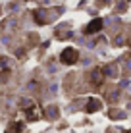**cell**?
Wrapping results in <instances>:
<instances>
[{
  "label": "cell",
  "mask_w": 131,
  "mask_h": 133,
  "mask_svg": "<svg viewBox=\"0 0 131 133\" xmlns=\"http://www.w3.org/2000/svg\"><path fill=\"white\" fill-rule=\"evenodd\" d=\"M108 116L114 118V120H118V118H123V114H121L120 110H110V112H108Z\"/></svg>",
  "instance_id": "obj_7"
},
{
  "label": "cell",
  "mask_w": 131,
  "mask_h": 133,
  "mask_svg": "<svg viewBox=\"0 0 131 133\" xmlns=\"http://www.w3.org/2000/svg\"><path fill=\"white\" fill-rule=\"evenodd\" d=\"M77 58H79V54H77V50L75 48H71V46H67L62 50V54H60V60L67 64V66H71V64H75L77 62Z\"/></svg>",
  "instance_id": "obj_1"
},
{
  "label": "cell",
  "mask_w": 131,
  "mask_h": 133,
  "mask_svg": "<svg viewBox=\"0 0 131 133\" xmlns=\"http://www.w3.org/2000/svg\"><path fill=\"white\" fill-rule=\"evenodd\" d=\"M125 133H131V131H125Z\"/></svg>",
  "instance_id": "obj_10"
},
{
  "label": "cell",
  "mask_w": 131,
  "mask_h": 133,
  "mask_svg": "<svg viewBox=\"0 0 131 133\" xmlns=\"http://www.w3.org/2000/svg\"><path fill=\"white\" fill-rule=\"evenodd\" d=\"M25 114H27V120H31V122L40 120V108L37 104H29V108L25 110Z\"/></svg>",
  "instance_id": "obj_2"
},
{
  "label": "cell",
  "mask_w": 131,
  "mask_h": 133,
  "mask_svg": "<svg viewBox=\"0 0 131 133\" xmlns=\"http://www.w3.org/2000/svg\"><path fill=\"white\" fill-rule=\"evenodd\" d=\"M104 75H106V73L102 71L100 68H96V70H93V73H91V81L94 85H100L102 81H104Z\"/></svg>",
  "instance_id": "obj_4"
},
{
  "label": "cell",
  "mask_w": 131,
  "mask_h": 133,
  "mask_svg": "<svg viewBox=\"0 0 131 133\" xmlns=\"http://www.w3.org/2000/svg\"><path fill=\"white\" fill-rule=\"evenodd\" d=\"M4 64H6V58H0V68H2Z\"/></svg>",
  "instance_id": "obj_9"
},
{
  "label": "cell",
  "mask_w": 131,
  "mask_h": 133,
  "mask_svg": "<svg viewBox=\"0 0 131 133\" xmlns=\"http://www.w3.org/2000/svg\"><path fill=\"white\" fill-rule=\"evenodd\" d=\"M100 29H102V19H100V17H96V19H93L91 23L85 27V33L91 35V33H96V31H100Z\"/></svg>",
  "instance_id": "obj_3"
},
{
  "label": "cell",
  "mask_w": 131,
  "mask_h": 133,
  "mask_svg": "<svg viewBox=\"0 0 131 133\" xmlns=\"http://www.w3.org/2000/svg\"><path fill=\"white\" fill-rule=\"evenodd\" d=\"M46 112H48V118H56V108H54V106H50Z\"/></svg>",
  "instance_id": "obj_8"
},
{
  "label": "cell",
  "mask_w": 131,
  "mask_h": 133,
  "mask_svg": "<svg viewBox=\"0 0 131 133\" xmlns=\"http://www.w3.org/2000/svg\"><path fill=\"white\" fill-rule=\"evenodd\" d=\"M21 129H23V125H21V123L17 122V123H13V125H10V127H8V129H6V133H21Z\"/></svg>",
  "instance_id": "obj_6"
},
{
  "label": "cell",
  "mask_w": 131,
  "mask_h": 133,
  "mask_svg": "<svg viewBox=\"0 0 131 133\" xmlns=\"http://www.w3.org/2000/svg\"><path fill=\"white\" fill-rule=\"evenodd\" d=\"M100 106H102V104H100L98 98H91L87 102V112H96V110H100Z\"/></svg>",
  "instance_id": "obj_5"
}]
</instances>
